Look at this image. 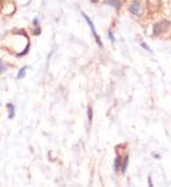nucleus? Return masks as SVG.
<instances>
[{
    "label": "nucleus",
    "instance_id": "nucleus-2",
    "mask_svg": "<svg viewBox=\"0 0 171 187\" xmlns=\"http://www.w3.org/2000/svg\"><path fill=\"white\" fill-rule=\"evenodd\" d=\"M129 10L131 14H135V15H139L141 13V4L139 0H134L132 2V4L129 6Z\"/></svg>",
    "mask_w": 171,
    "mask_h": 187
},
{
    "label": "nucleus",
    "instance_id": "nucleus-13",
    "mask_svg": "<svg viewBox=\"0 0 171 187\" xmlns=\"http://www.w3.org/2000/svg\"><path fill=\"white\" fill-rule=\"evenodd\" d=\"M154 157H155L156 160H160V158H161V156H160V155H157V153H155V155H154Z\"/></svg>",
    "mask_w": 171,
    "mask_h": 187
},
{
    "label": "nucleus",
    "instance_id": "nucleus-1",
    "mask_svg": "<svg viewBox=\"0 0 171 187\" xmlns=\"http://www.w3.org/2000/svg\"><path fill=\"white\" fill-rule=\"evenodd\" d=\"M170 27H171V23H170L167 19H162V20L155 23V25H154V34H155V35L162 34V33L167 31Z\"/></svg>",
    "mask_w": 171,
    "mask_h": 187
},
{
    "label": "nucleus",
    "instance_id": "nucleus-6",
    "mask_svg": "<svg viewBox=\"0 0 171 187\" xmlns=\"http://www.w3.org/2000/svg\"><path fill=\"white\" fill-rule=\"evenodd\" d=\"M6 108H8V112H9V119H13L14 118V116H15V107H14V104H11V103H8L6 104Z\"/></svg>",
    "mask_w": 171,
    "mask_h": 187
},
{
    "label": "nucleus",
    "instance_id": "nucleus-7",
    "mask_svg": "<svg viewBox=\"0 0 171 187\" xmlns=\"http://www.w3.org/2000/svg\"><path fill=\"white\" fill-rule=\"evenodd\" d=\"M129 156L126 155L124 158H122V164H121V172L122 173H125L126 172V170H127V166H129Z\"/></svg>",
    "mask_w": 171,
    "mask_h": 187
},
{
    "label": "nucleus",
    "instance_id": "nucleus-10",
    "mask_svg": "<svg viewBox=\"0 0 171 187\" xmlns=\"http://www.w3.org/2000/svg\"><path fill=\"white\" fill-rule=\"evenodd\" d=\"M87 119L91 123V121H92V108L91 107H87Z\"/></svg>",
    "mask_w": 171,
    "mask_h": 187
},
{
    "label": "nucleus",
    "instance_id": "nucleus-9",
    "mask_svg": "<svg viewBox=\"0 0 171 187\" xmlns=\"http://www.w3.org/2000/svg\"><path fill=\"white\" fill-rule=\"evenodd\" d=\"M25 70H26V67H24V68L20 69V72L17 73V79H20V78H24V77H25Z\"/></svg>",
    "mask_w": 171,
    "mask_h": 187
},
{
    "label": "nucleus",
    "instance_id": "nucleus-3",
    "mask_svg": "<svg viewBox=\"0 0 171 187\" xmlns=\"http://www.w3.org/2000/svg\"><path fill=\"white\" fill-rule=\"evenodd\" d=\"M84 18H85V20L87 22V24H89V27L91 28V31H92V34H94V36H95V39H96V43L100 45V47H103V44H101V42H100V38H99V35H98V33H96V30H95V27H94V24H92V22L89 19V16L87 15H85L84 14Z\"/></svg>",
    "mask_w": 171,
    "mask_h": 187
},
{
    "label": "nucleus",
    "instance_id": "nucleus-4",
    "mask_svg": "<svg viewBox=\"0 0 171 187\" xmlns=\"http://www.w3.org/2000/svg\"><path fill=\"white\" fill-rule=\"evenodd\" d=\"M149 9L153 11H157L161 6V0H147Z\"/></svg>",
    "mask_w": 171,
    "mask_h": 187
},
{
    "label": "nucleus",
    "instance_id": "nucleus-12",
    "mask_svg": "<svg viewBox=\"0 0 171 187\" xmlns=\"http://www.w3.org/2000/svg\"><path fill=\"white\" fill-rule=\"evenodd\" d=\"M5 70V64H0V73H3Z\"/></svg>",
    "mask_w": 171,
    "mask_h": 187
},
{
    "label": "nucleus",
    "instance_id": "nucleus-15",
    "mask_svg": "<svg viewBox=\"0 0 171 187\" xmlns=\"http://www.w3.org/2000/svg\"><path fill=\"white\" fill-rule=\"evenodd\" d=\"M0 104H2V103H0Z\"/></svg>",
    "mask_w": 171,
    "mask_h": 187
},
{
    "label": "nucleus",
    "instance_id": "nucleus-8",
    "mask_svg": "<svg viewBox=\"0 0 171 187\" xmlns=\"http://www.w3.org/2000/svg\"><path fill=\"white\" fill-rule=\"evenodd\" d=\"M106 4H109V5L114 6V8H116V9H119L121 6L120 0H106Z\"/></svg>",
    "mask_w": 171,
    "mask_h": 187
},
{
    "label": "nucleus",
    "instance_id": "nucleus-5",
    "mask_svg": "<svg viewBox=\"0 0 171 187\" xmlns=\"http://www.w3.org/2000/svg\"><path fill=\"white\" fill-rule=\"evenodd\" d=\"M121 164H122V158L120 156H116L115 160H114V171L115 172L121 171Z\"/></svg>",
    "mask_w": 171,
    "mask_h": 187
},
{
    "label": "nucleus",
    "instance_id": "nucleus-11",
    "mask_svg": "<svg viewBox=\"0 0 171 187\" xmlns=\"http://www.w3.org/2000/svg\"><path fill=\"white\" fill-rule=\"evenodd\" d=\"M147 185H149V187H154V183H153V178H151V176L147 177Z\"/></svg>",
    "mask_w": 171,
    "mask_h": 187
},
{
    "label": "nucleus",
    "instance_id": "nucleus-14",
    "mask_svg": "<svg viewBox=\"0 0 171 187\" xmlns=\"http://www.w3.org/2000/svg\"><path fill=\"white\" fill-rule=\"evenodd\" d=\"M109 36H110V39L114 42V36H112V34H111V33H109Z\"/></svg>",
    "mask_w": 171,
    "mask_h": 187
}]
</instances>
